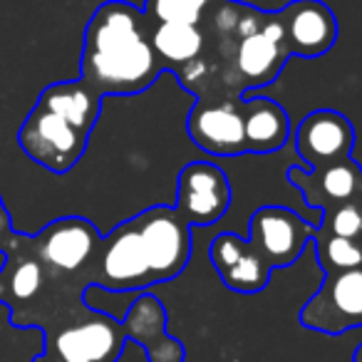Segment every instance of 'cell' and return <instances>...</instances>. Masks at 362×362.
Listing matches in <instances>:
<instances>
[{
    "mask_svg": "<svg viewBox=\"0 0 362 362\" xmlns=\"http://www.w3.org/2000/svg\"><path fill=\"white\" fill-rule=\"evenodd\" d=\"M146 13L124 0L102 3L85 28L80 80L97 95H136L154 85L161 60L151 47Z\"/></svg>",
    "mask_w": 362,
    "mask_h": 362,
    "instance_id": "6da1fadb",
    "label": "cell"
},
{
    "mask_svg": "<svg viewBox=\"0 0 362 362\" xmlns=\"http://www.w3.org/2000/svg\"><path fill=\"white\" fill-rule=\"evenodd\" d=\"M47 332L45 357L47 362H117L124 347L122 322L100 310L70 313L65 320Z\"/></svg>",
    "mask_w": 362,
    "mask_h": 362,
    "instance_id": "7a4b0ae2",
    "label": "cell"
},
{
    "mask_svg": "<svg viewBox=\"0 0 362 362\" xmlns=\"http://www.w3.org/2000/svg\"><path fill=\"white\" fill-rule=\"evenodd\" d=\"M100 231L82 216H65L42 228L37 236L28 238L30 253L42 263L52 281H70L80 276L82 286L90 263L100 248Z\"/></svg>",
    "mask_w": 362,
    "mask_h": 362,
    "instance_id": "3957f363",
    "label": "cell"
},
{
    "mask_svg": "<svg viewBox=\"0 0 362 362\" xmlns=\"http://www.w3.org/2000/svg\"><path fill=\"white\" fill-rule=\"evenodd\" d=\"M85 283L87 288L95 286L117 293L146 291V286H154L134 221L122 223L110 236L102 238L95 261L85 273Z\"/></svg>",
    "mask_w": 362,
    "mask_h": 362,
    "instance_id": "277c9868",
    "label": "cell"
},
{
    "mask_svg": "<svg viewBox=\"0 0 362 362\" xmlns=\"http://www.w3.org/2000/svg\"><path fill=\"white\" fill-rule=\"evenodd\" d=\"M291 57L281 13H263L251 33L236 37L231 52V80L236 90L273 85Z\"/></svg>",
    "mask_w": 362,
    "mask_h": 362,
    "instance_id": "5b68a950",
    "label": "cell"
},
{
    "mask_svg": "<svg viewBox=\"0 0 362 362\" xmlns=\"http://www.w3.org/2000/svg\"><path fill=\"white\" fill-rule=\"evenodd\" d=\"M132 221L144 246L151 283L174 281L192 258V226L169 206H151Z\"/></svg>",
    "mask_w": 362,
    "mask_h": 362,
    "instance_id": "8992f818",
    "label": "cell"
},
{
    "mask_svg": "<svg viewBox=\"0 0 362 362\" xmlns=\"http://www.w3.org/2000/svg\"><path fill=\"white\" fill-rule=\"evenodd\" d=\"M87 139H90L87 132L70 124L60 115L37 105V102L28 112L25 122L18 132L21 149L33 161L45 166L47 171H55V174H65L82 159L87 149Z\"/></svg>",
    "mask_w": 362,
    "mask_h": 362,
    "instance_id": "52a82bcc",
    "label": "cell"
},
{
    "mask_svg": "<svg viewBox=\"0 0 362 362\" xmlns=\"http://www.w3.org/2000/svg\"><path fill=\"white\" fill-rule=\"evenodd\" d=\"M303 327L325 335H342L362 327V266L327 273L298 315Z\"/></svg>",
    "mask_w": 362,
    "mask_h": 362,
    "instance_id": "ba28073f",
    "label": "cell"
},
{
    "mask_svg": "<svg viewBox=\"0 0 362 362\" xmlns=\"http://www.w3.org/2000/svg\"><path fill=\"white\" fill-rule=\"evenodd\" d=\"M231 206V181L211 161H192L176 179V214L189 226H211Z\"/></svg>",
    "mask_w": 362,
    "mask_h": 362,
    "instance_id": "9c48e42d",
    "label": "cell"
},
{
    "mask_svg": "<svg viewBox=\"0 0 362 362\" xmlns=\"http://www.w3.org/2000/svg\"><path fill=\"white\" fill-rule=\"evenodd\" d=\"M315 228H310L296 211L286 206H261L253 211L248 223V241L268 261L271 268H286L300 258L308 241H313Z\"/></svg>",
    "mask_w": 362,
    "mask_h": 362,
    "instance_id": "30bf717a",
    "label": "cell"
},
{
    "mask_svg": "<svg viewBox=\"0 0 362 362\" xmlns=\"http://www.w3.org/2000/svg\"><path fill=\"white\" fill-rule=\"evenodd\" d=\"M288 181L300 192L308 206L320 211L362 199V166L352 156L308 171L303 166H291Z\"/></svg>",
    "mask_w": 362,
    "mask_h": 362,
    "instance_id": "8fae6325",
    "label": "cell"
},
{
    "mask_svg": "<svg viewBox=\"0 0 362 362\" xmlns=\"http://www.w3.org/2000/svg\"><path fill=\"white\" fill-rule=\"evenodd\" d=\"M189 136L199 149L216 156H236L246 151L243 117L238 100H202L187 122Z\"/></svg>",
    "mask_w": 362,
    "mask_h": 362,
    "instance_id": "7c38bea8",
    "label": "cell"
},
{
    "mask_svg": "<svg viewBox=\"0 0 362 362\" xmlns=\"http://www.w3.org/2000/svg\"><path fill=\"white\" fill-rule=\"evenodd\" d=\"M296 149L310 169L347 159L355 149V127L342 112L315 110L298 124Z\"/></svg>",
    "mask_w": 362,
    "mask_h": 362,
    "instance_id": "4fadbf2b",
    "label": "cell"
},
{
    "mask_svg": "<svg viewBox=\"0 0 362 362\" xmlns=\"http://www.w3.org/2000/svg\"><path fill=\"white\" fill-rule=\"evenodd\" d=\"M209 256L221 283L231 291L258 293L271 283L273 268L256 246L238 233H218L209 246Z\"/></svg>",
    "mask_w": 362,
    "mask_h": 362,
    "instance_id": "5bb4252c",
    "label": "cell"
},
{
    "mask_svg": "<svg viewBox=\"0 0 362 362\" xmlns=\"http://www.w3.org/2000/svg\"><path fill=\"white\" fill-rule=\"evenodd\" d=\"M291 55L320 57L337 40V18L320 0H296L281 11Z\"/></svg>",
    "mask_w": 362,
    "mask_h": 362,
    "instance_id": "9a60e30c",
    "label": "cell"
},
{
    "mask_svg": "<svg viewBox=\"0 0 362 362\" xmlns=\"http://www.w3.org/2000/svg\"><path fill=\"white\" fill-rule=\"evenodd\" d=\"M127 340H134L144 347L149 362H184L187 352L174 335L166 332V310L159 298L151 293H141L127 310L122 320Z\"/></svg>",
    "mask_w": 362,
    "mask_h": 362,
    "instance_id": "2e32d148",
    "label": "cell"
},
{
    "mask_svg": "<svg viewBox=\"0 0 362 362\" xmlns=\"http://www.w3.org/2000/svg\"><path fill=\"white\" fill-rule=\"evenodd\" d=\"M243 136L246 151L253 154H271L286 146L291 139V117L271 97H251L241 102Z\"/></svg>",
    "mask_w": 362,
    "mask_h": 362,
    "instance_id": "e0dca14e",
    "label": "cell"
},
{
    "mask_svg": "<svg viewBox=\"0 0 362 362\" xmlns=\"http://www.w3.org/2000/svg\"><path fill=\"white\" fill-rule=\"evenodd\" d=\"M37 105L47 107L50 112L60 115L70 124L80 127L82 132L92 134L97 119H100L102 97L92 87H87L82 80L75 82H55L45 87L37 97Z\"/></svg>",
    "mask_w": 362,
    "mask_h": 362,
    "instance_id": "ac0fdd59",
    "label": "cell"
},
{
    "mask_svg": "<svg viewBox=\"0 0 362 362\" xmlns=\"http://www.w3.org/2000/svg\"><path fill=\"white\" fill-rule=\"evenodd\" d=\"M151 47L161 65L187 67L199 60L204 50V35L199 25L189 23H159L151 33Z\"/></svg>",
    "mask_w": 362,
    "mask_h": 362,
    "instance_id": "d6986e66",
    "label": "cell"
},
{
    "mask_svg": "<svg viewBox=\"0 0 362 362\" xmlns=\"http://www.w3.org/2000/svg\"><path fill=\"white\" fill-rule=\"evenodd\" d=\"M313 246H315L317 266H320L325 273L352 271V268L362 266V243L360 241L340 238V236H325V233L315 231Z\"/></svg>",
    "mask_w": 362,
    "mask_h": 362,
    "instance_id": "ffe728a7",
    "label": "cell"
},
{
    "mask_svg": "<svg viewBox=\"0 0 362 362\" xmlns=\"http://www.w3.org/2000/svg\"><path fill=\"white\" fill-rule=\"evenodd\" d=\"M315 231L325 233V236L352 238V241L362 243V199L345 202L340 206L330 209V211H322V221Z\"/></svg>",
    "mask_w": 362,
    "mask_h": 362,
    "instance_id": "44dd1931",
    "label": "cell"
},
{
    "mask_svg": "<svg viewBox=\"0 0 362 362\" xmlns=\"http://www.w3.org/2000/svg\"><path fill=\"white\" fill-rule=\"evenodd\" d=\"M149 16L156 23H189L199 25L209 0H146Z\"/></svg>",
    "mask_w": 362,
    "mask_h": 362,
    "instance_id": "7402d4cb",
    "label": "cell"
},
{
    "mask_svg": "<svg viewBox=\"0 0 362 362\" xmlns=\"http://www.w3.org/2000/svg\"><path fill=\"white\" fill-rule=\"evenodd\" d=\"M11 218H8V211L6 206H3V199H0V251L6 253L8 248L13 246V241H16V236L11 233Z\"/></svg>",
    "mask_w": 362,
    "mask_h": 362,
    "instance_id": "603a6c76",
    "label": "cell"
},
{
    "mask_svg": "<svg viewBox=\"0 0 362 362\" xmlns=\"http://www.w3.org/2000/svg\"><path fill=\"white\" fill-rule=\"evenodd\" d=\"M352 362H362V342L355 347V352H352Z\"/></svg>",
    "mask_w": 362,
    "mask_h": 362,
    "instance_id": "cb8c5ba5",
    "label": "cell"
},
{
    "mask_svg": "<svg viewBox=\"0 0 362 362\" xmlns=\"http://www.w3.org/2000/svg\"><path fill=\"white\" fill-rule=\"evenodd\" d=\"M35 362H47V360H45V357H42V355H40V357H35Z\"/></svg>",
    "mask_w": 362,
    "mask_h": 362,
    "instance_id": "d4e9b609",
    "label": "cell"
}]
</instances>
